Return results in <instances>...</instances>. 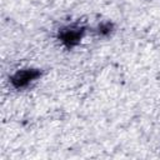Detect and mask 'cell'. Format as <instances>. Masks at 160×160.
Returning <instances> with one entry per match:
<instances>
[{"mask_svg": "<svg viewBox=\"0 0 160 160\" xmlns=\"http://www.w3.org/2000/svg\"><path fill=\"white\" fill-rule=\"evenodd\" d=\"M79 36H80V34L78 32V31H74V30H70V31H66L65 32V35H64V41L65 42H68L69 45H72L74 42H76L78 40H79Z\"/></svg>", "mask_w": 160, "mask_h": 160, "instance_id": "obj_2", "label": "cell"}, {"mask_svg": "<svg viewBox=\"0 0 160 160\" xmlns=\"http://www.w3.org/2000/svg\"><path fill=\"white\" fill-rule=\"evenodd\" d=\"M38 75H39V72L36 70H30V69L29 70H21V71H18L12 76L11 81L16 88H21V86L28 85L35 78H38Z\"/></svg>", "mask_w": 160, "mask_h": 160, "instance_id": "obj_1", "label": "cell"}]
</instances>
